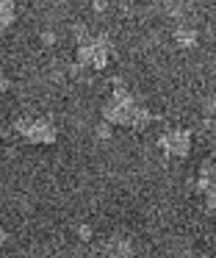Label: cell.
I'll return each mask as SVG.
<instances>
[{
    "instance_id": "6da1fadb",
    "label": "cell",
    "mask_w": 216,
    "mask_h": 258,
    "mask_svg": "<svg viewBox=\"0 0 216 258\" xmlns=\"http://www.w3.org/2000/svg\"><path fill=\"white\" fill-rule=\"evenodd\" d=\"M103 117L108 119L111 125H122V128H133V131H141L144 125L153 119V114L147 111L144 106H138L136 97L125 89V86H116L111 100L105 103V111Z\"/></svg>"
},
{
    "instance_id": "7a4b0ae2",
    "label": "cell",
    "mask_w": 216,
    "mask_h": 258,
    "mask_svg": "<svg viewBox=\"0 0 216 258\" xmlns=\"http://www.w3.org/2000/svg\"><path fill=\"white\" fill-rule=\"evenodd\" d=\"M78 64L81 67H92V70H103L111 58V39L103 34L97 36H83L81 45H78V53H75Z\"/></svg>"
},
{
    "instance_id": "3957f363",
    "label": "cell",
    "mask_w": 216,
    "mask_h": 258,
    "mask_svg": "<svg viewBox=\"0 0 216 258\" xmlns=\"http://www.w3.org/2000/svg\"><path fill=\"white\" fill-rule=\"evenodd\" d=\"M17 131H20V136L25 142H31V145H53V142L58 139V134H55L50 119H20V122H17Z\"/></svg>"
},
{
    "instance_id": "277c9868",
    "label": "cell",
    "mask_w": 216,
    "mask_h": 258,
    "mask_svg": "<svg viewBox=\"0 0 216 258\" xmlns=\"http://www.w3.org/2000/svg\"><path fill=\"white\" fill-rule=\"evenodd\" d=\"M158 145H161V150H164L166 156L183 158V156H188V150H191V134H188V131H183V128L166 131V134L158 139Z\"/></svg>"
},
{
    "instance_id": "5b68a950",
    "label": "cell",
    "mask_w": 216,
    "mask_h": 258,
    "mask_svg": "<svg viewBox=\"0 0 216 258\" xmlns=\"http://www.w3.org/2000/svg\"><path fill=\"white\" fill-rule=\"evenodd\" d=\"M197 191L205 197V206L213 211L216 208V164L213 161L202 164V169H199V180H197Z\"/></svg>"
},
{
    "instance_id": "8992f818",
    "label": "cell",
    "mask_w": 216,
    "mask_h": 258,
    "mask_svg": "<svg viewBox=\"0 0 216 258\" xmlns=\"http://www.w3.org/2000/svg\"><path fill=\"white\" fill-rule=\"evenodd\" d=\"M97 258H133V241L127 236H111L97 247Z\"/></svg>"
},
{
    "instance_id": "52a82bcc",
    "label": "cell",
    "mask_w": 216,
    "mask_h": 258,
    "mask_svg": "<svg viewBox=\"0 0 216 258\" xmlns=\"http://www.w3.org/2000/svg\"><path fill=\"white\" fill-rule=\"evenodd\" d=\"M14 17H17V6H14V0H0V31L11 28Z\"/></svg>"
},
{
    "instance_id": "ba28073f",
    "label": "cell",
    "mask_w": 216,
    "mask_h": 258,
    "mask_svg": "<svg viewBox=\"0 0 216 258\" xmlns=\"http://www.w3.org/2000/svg\"><path fill=\"white\" fill-rule=\"evenodd\" d=\"M175 39H177V45H183V47H194L197 45V31L194 28H177Z\"/></svg>"
},
{
    "instance_id": "9c48e42d",
    "label": "cell",
    "mask_w": 216,
    "mask_h": 258,
    "mask_svg": "<svg viewBox=\"0 0 216 258\" xmlns=\"http://www.w3.org/2000/svg\"><path fill=\"white\" fill-rule=\"evenodd\" d=\"M6 86H9V81H6V75H3V70H0V92L6 89Z\"/></svg>"
},
{
    "instance_id": "30bf717a",
    "label": "cell",
    "mask_w": 216,
    "mask_h": 258,
    "mask_svg": "<svg viewBox=\"0 0 216 258\" xmlns=\"http://www.w3.org/2000/svg\"><path fill=\"white\" fill-rule=\"evenodd\" d=\"M3 241H6V233H3V230H0V244H3Z\"/></svg>"
}]
</instances>
